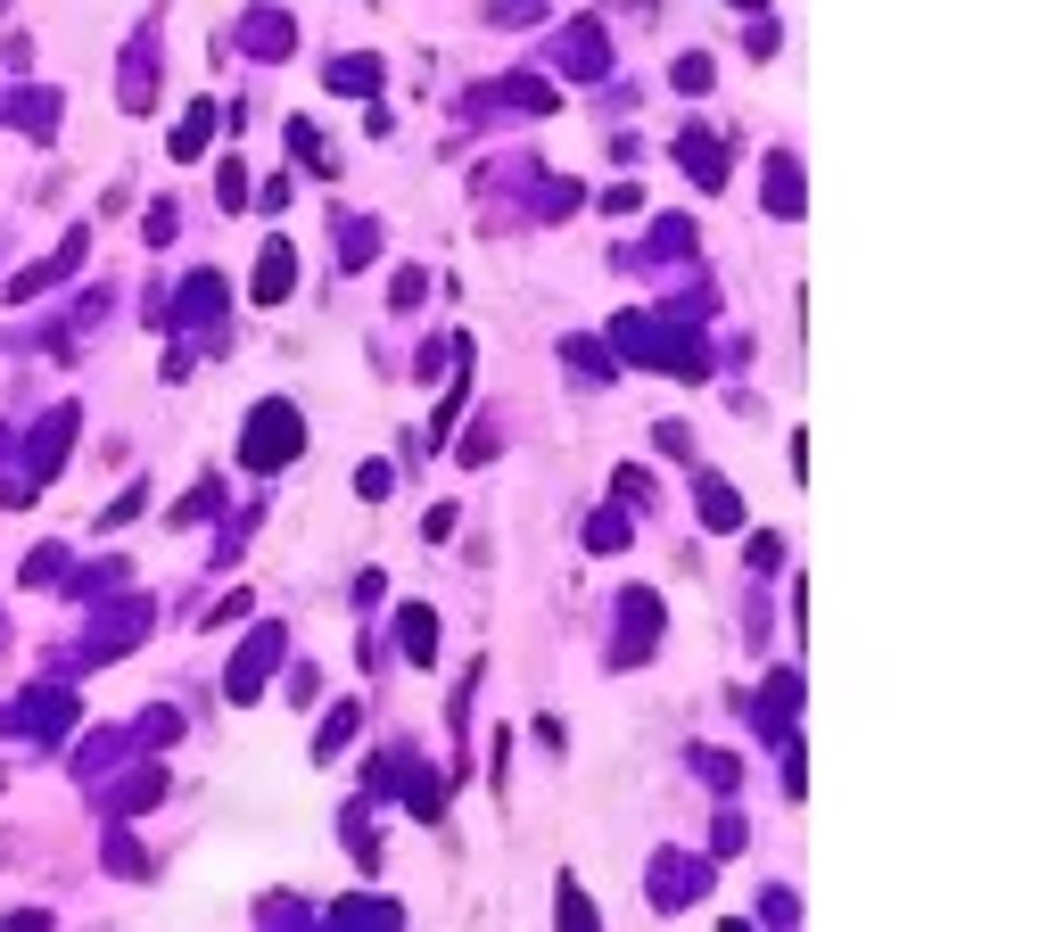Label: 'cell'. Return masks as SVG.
Masks as SVG:
<instances>
[{"label": "cell", "instance_id": "2", "mask_svg": "<svg viewBox=\"0 0 1056 932\" xmlns=\"http://www.w3.org/2000/svg\"><path fill=\"white\" fill-rule=\"evenodd\" d=\"M652 628H661V602H652V586H628V635H619V669H636V660H644Z\"/></svg>", "mask_w": 1056, "mask_h": 932}, {"label": "cell", "instance_id": "4", "mask_svg": "<svg viewBox=\"0 0 1056 932\" xmlns=\"http://www.w3.org/2000/svg\"><path fill=\"white\" fill-rule=\"evenodd\" d=\"M702 521L719 528V537H735V528H743V495L726 479H702Z\"/></svg>", "mask_w": 1056, "mask_h": 932}, {"label": "cell", "instance_id": "7", "mask_svg": "<svg viewBox=\"0 0 1056 932\" xmlns=\"http://www.w3.org/2000/svg\"><path fill=\"white\" fill-rule=\"evenodd\" d=\"M206 132H215V108L199 99V108L182 116V132H174V157H199V150H206Z\"/></svg>", "mask_w": 1056, "mask_h": 932}, {"label": "cell", "instance_id": "6", "mask_svg": "<svg viewBox=\"0 0 1056 932\" xmlns=\"http://www.w3.org/2000/svg\"><path fill=\"white\" fill-rule=\"evenodd\" d=\"M768 206H776V215H800V174H793V157L768 166Z\"/></svg>", "mask_w": 1056, "mask_h": 932}, {"label": "cell", "instance_id": "5", "mask_svg": "<svg viewBox=\"0 0 1056 932\" xmlns=\"http://www.w3.org/2000/svg\"><path fill=\"white\" fill-rule=\"evenodd\" d=\"M289 264H297V256H289V248H281V240H273V248H264V256H257V298H264V306H273V298H289V280H297Z\"/></svg>", "mask_w": 1056, "mask_h": 932}, {"label": "cell", "instance_id": "3", "mask_svg": "<svg viewBox=\"0 0 1056 932\" xmlns=\"http://www.w3.org/2000/svg\"><path fill=\"white\" fill-rule=\"evenodd\" d=\"M273 660H281V628H257V635H248V653H240V669H232V702H248Z\"/></svg>", "mask_w": 1056, "mask_h": 932}, {"label": "cell", "instance_id": "8", "mask_svg": "<svg viewBox=\"0 0 1056 932\" xmlns=\"http://www.w3.org/2000/svg\"><path fill=\"white\" fill-rule=\"evenodd\" d=\"M380 83V58H339L331 67V92H371Z\"/></svg>", "mask_w": 1056, "mask_h": 932}, {"label": "cell", "instance_id": "10", "mask_svg": "<svg viewBox=\"0 0 1056 932\" xmlns=\"http://www.w3.org/2000/svg\"><path fill=\"white\" fill-rule=\"evenodd\" d=\"M735 9H760V0H735Z\"/></svg>", "mask_w": 1056, "mask_h": 932}, {"label": "cell", "instance_id": "9", "mask_svg": "<svg viewBox=\"0 0 1056 932\" xmlns=\"http://www.w3.org/2000/svg\"><path fill=\"white\" fill-rule=\"evenodd\" d=\"M429 635H438V628H429V611H405V619H396V644H405L413 660H429Z\"/></svg>", "mask_w": 1056, "mask_h": 932}, {"label": "cell", "instance_id": "1", "mask_svg": "<svg viewBox=\"0 0 1056 932\" xmlns=\"http://www.w3.org/2000/svg\"><path fill=\"white\" fill-rule=\"evenodd\" d=\"M297 446H306V421H297L289 405H257V413H248V446H240L248 470H281Z\"/></svg>", "mask_w": 1056, "mask_h": 932}]
</instances>
